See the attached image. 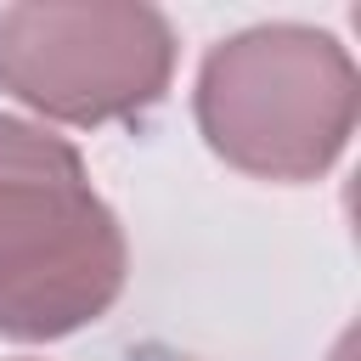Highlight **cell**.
Here are the masks:
<instances>
[{
    "mask_svg": "<svg viewBox=\"0 0 361 361\" xmlns=\"http://www.w3.org/2000/svg\"><path fill=\"white\" fill-rule=\"evenodd\" d=\"M124 276L113 214L68 141L0 118V327L56 338L96 316Z\"/></svg>",
    "mask_w": 361,
    "mask_h": 361,
    "instance_id": "6da1fadb",
    "label": "cell"
},
{
    "mask_svg": "<svg viewBox=\"0 0 361 361\" xmlns=\"http://www.w3.org/2000/svg\"><path fill=\"white\" fill-rule=\"evenodd\" d=\"M355 113V73L327 34L259 28L214 51L203 68V130L209 141L276 175L322 169Z\"/></svg>",
    "mask_w": 361,
    "mask_h": 361,
    "instance_id": "7a4b0ae2",
    "label": "cell"
},
{
    "mask_svg": "<svg viewBox=\"0 0 361 361\" xmlns=\"http://www.w3.org/2000/svg\"><path fill=\"white\" fill-rule=\"evenodd\" d=\"M169 73V34L152 11H56L23 6L0 17V79L62 118H107L147 107Z\"/></svg>",
    "mask_w": 361,
    "mask_h": 361,
    "instance_id": "3957f363",
    "label": "cell"
},
{
    "mask_svg": "<svg viewBox=\"0 0 361 361\" xmlns=\"http://www.w3.org/2000/svg\"><path fill=\"white\" fill-rule=\"evenodd\" d=\"M141 361H186V355H164V350H141Z\"/></svg>",
    "mask_w": 361,
    "mask_h": 361,
    "instance_id": "277c9868",
    "label": "cell"
}]
</instances>
